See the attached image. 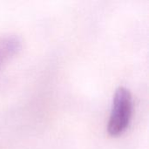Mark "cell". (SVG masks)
I'll list each match as a JSON object with an SVG mask.
<instances>
[{
    "mask_svg": "<svg viewBox=\"0 0 149 149\" xmlns=\"http://www.w3.org/2000/svg\"><path fill=\"white\" fill-rule=\"evenodd\" d=\"M133 114V97L130 91L120 86L116 89L107 123V133L113 137L124 134L130 125Z\"/></svg>",
    "mask_w": 149,
    "mask_h": 149,
    "instance_id": "cell-1",
    "label": "cell"
},
{
    "mask_svg": "<svg viewBox=\"0 0 149 149\" xmlns=\"http://www.w3.org/2000/svg\"><path fill=\"white\" fill-rule=\"evenodd\" d=\"M21 49V40L17 36L8 35L0 38V66L17 54Z\"/></svg>",
    "mask_w": 149,
    "mask_h": 149,
    "instance_id": "cell-2",
    "label": "cell"
}]
</instances>
